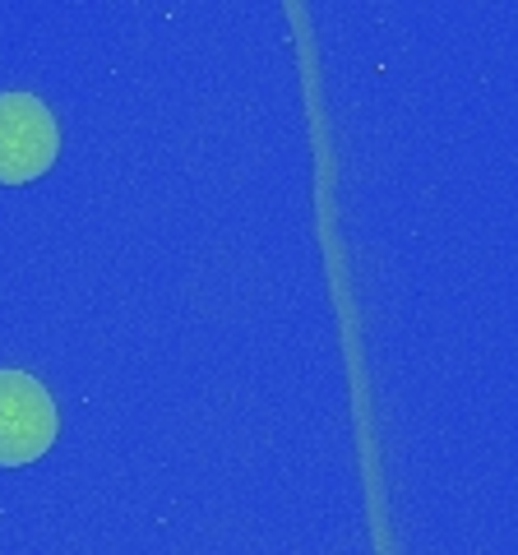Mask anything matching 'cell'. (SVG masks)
Returning <instances> with one entry per match:
<instances>
[{"label": "cell", "instance_id": "6da1fadb", "mask_svg": "<svg viewBox=\"0 0 518 555\" xmlns=\"http://www.w3.org/2000/svg\"><path fill=\"white\" fill-rule=\"evenodd\" d=\"M56 116L33 93H0V185L33 181L56 163Z\"/></svg>", "mask_w": 518, "mask_h": 555}, {"label": "cell", "instance_id": "7a4b0ae2", "mask_svg": "<svg viewBox=\"0 0 518 555\" xmlns=\"http://www.w3.org/2000/svg\"><path fill=\"white\" fill-rule=\"evenodd\" d=\"M56 440V403L28 371H0V467L42 459Z\"/></svg>", "mask_w": 518, "mask_h": 555}]
</instances>
